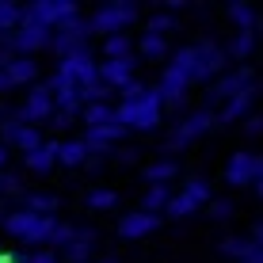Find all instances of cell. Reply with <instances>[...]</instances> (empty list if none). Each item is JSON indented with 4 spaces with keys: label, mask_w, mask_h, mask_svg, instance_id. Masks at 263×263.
<instances>
[{
    "label": "cell",
    "mask_w": 263,
    "mask_h": 263,
    "mask_svg": "<svg viewBox=\"0 0 263 263\" xmlns=\"http://www.w3.org/2000/svg\"><path fill=\"white\" fill-rule=\"evenodd\" d=\"M160 115H164V103H160L157 88H145L138 99H122V103L115 107V122H119L122 130H157Z\"/></svg>",
    "instance_id": "cell-1"
},
{
    "label": "cell",
    "mask_w": 263,
    "mask_h": 263,
    "mask_svg": "<svg viewBox=\"0 0 263 263\" xmlns=\"http://www.w3.org/2000/svg\"><path fill=\"white\" fill-rule=\"evenodd\" d=\"M8 237L23 240V244H50L53 229H58V217H42V214H31V210H12L8 217H0Z\"/></svg>",
    "instance_id": "cell-2"
},
{
    "label": "cell",
    "mask_w": 263,
    "mask_h": 263,
    "mask_svg": "<svg viewBox=\"0 0 263 263\" xmlns=\"http://www.w3.org/2000/svg\"><path fill=\"white\" fill-rule=\"evenodd\" d=\"M20 12H23L20 23H39V27H46V31H58L61 23H69V20L80 15L72 0H34V4L20 8Z\"/></svg>",
    "instance_id": "cell-3"
},
{
    "label": "cell",
    "mask_w": 263,
    "mask_h": 263,
    "mask_svg": "<svg viewBox=\"0 0 263 263\" xmlns=\"http://www.w3.org/2000/svg\"><path fill=\"white\" fill-rule=\"evenodd\" d=\"M134 20H138V4H134V0H111V4H103V8L92 15V20H88V31H99V34H122Z\"/></svg>",
    "instance_id": "cell-4"
},
{
    "label": "cell",
    "mask_w": 263,
    "mask_h": 263,
    "mask_svg": "<svg viewBox=\"0 0 263 263\" xmlns=\"http://www.w3.org/2000/svg\"><path fill=\"white\" fill-rule=\"evenodd\" d=\"M53 77H61L65 84L72 88H88V84H99V69H96V58L92 50H77V53H65V58L58 61V72Z\"/></svg>",
    "instance_id": "cell-5"
},
{
    "label": "cell",
    "mask_w": 263,
    "mask_h": 263,
    "mask_svg": "<svg viewBox=\"0 0 263 263\" xmlns=\"http://www.w3.org/2000/svg\"><path fill=\"white\" fill-rule=\"evenodd\" d=\"M210 198H214V195H210V183L195 176V179H191V183H187L179 195H172V198H168L164 214H168V217H187V214H195L198 206H206Z\"/></svg>",
    "instance_id": "cell-6"
},
{
    "label": "cell",
    "mask_w": 263,
    "mask_h": 263,
    "mask_svg": "<svg viewBox=\"0 0 263 263\" xmlns=\"http://www.w3.org/2000/svg\"><path fill=\"white\" fill-rule=\"evenodd\" d=\"M50 34L53 31H46V27H39V23H20L8 34V50H12L15 58H34L39 50L50 46Z\"/></svg>",
    "instance_id": "cell-7"
},
{
    "label": "cell",
    "mask_w": 263,
    "mask_h": 263,
    "mask_svg": "<svg viewBox=\"0 0 263 263\" xmlns=\"http://www.w3.org/2000/svg\"><path fill=\"white\" fill-rule=\"evenodd\" d=\"M259 176H263V157H256V153H233L225 164V183L233 187H248Z\"/></svg>",
    "instance_id": "cell-8"
},
{
    "label": "cell",
    "mask_w": 263,
    "mask_h": 263,
    "mask_svg": "<svg viewBox=\"0 0 263 263\" xmlns=\"http://www.w3.org/2000/svg\"><path fill=\"white\" fill-rule=\"evenodd\" d=\"M88 34H92V31H88V20H80V15H77V20L61 23L58 31L50 34V46L58 50L61 58H65V53H77V50L88 46Z\"/></svg>",
    "instance_id": "cell-9"
},
{
    "label": "cell",
    "mask_w": 263,
    "mask_h": 263,
    "mask_svg": "<svg viewBox=\"0 0 263 263\" xmlns=\"http://www.w3.org/2000/svg\"><path fill=\"white\" fill-rule=\"evenodd\" d=\"M214 122H217V119H214V111H210V107H206V111H195L191 119H183V122L176 126V130L168 134V149H183V145L198 141V138H202V134L210 130Z\"/></svg>",
    "instance_id": "cell-10"
},
{
    "label": "cell",
    "mask_w": 263,
    "mask_h": 263,
    "mask_svg": "<svg viewBox=\"0 0 263 263\" xmlns=\"http://www.w3.org/2000/svg\"><path fill=\"white\" fill-rule=\"evenodd\" d=\"M244 88H252V72H248V69H233V72H221V77L214 80V88L206 92V103H214V107L221 103V107H225L233 96H240Z\"/></svg>",
    "instance_id": "cell-11"
},
{
    "label": "cell",
    "mask_w": 263,
    "mask_h": 263,
    "mask_svg": "<svg viewBox=\"0 0 263 263\" xmlns=\"http://www.w3.org/2000/svg\"><path fill=\"white\" fill-rule=\"evenodd\" d=\"M225 50L217 42H198L195 46V80H210V77H221L225 69Z\"/></svg>",
    "instance_id": "cell-12"
},
{
    "label": "cell",
    "mask_w": 263,
    "mask_h": 263,
    "mask_svg": "<svg viewBox=\"0 0 263 263\" xmlns=\"http://www.w3.org/2000/svg\"><path fill=\"white\" fill-rule=\"evenodd\" d=\"M96 69H99V84H103L107 92H111V88H115V92H122V88L134 80L138 61H134V58H119V61H99Z\"/></svg>",
    "instance_id": "cell-13"
},
{
    "label": "cell",
    "mask_w": 263,
    "mask_h": 263,
    "mask_svg": "<svg viewBox=\"0 0 263 263\" xmlns=\"http://www.w3.org/2000/svg\"><path fill=\"white\" fill-rule=\"evenodd\" d=\"M157 225H160V214L134 210V214H126L122 221H119V237H126V240H141V237H149V233H157Z\"/></svg>",
    "instance_id": "cell-14"
},
{
    "label": "cell",
    "mask_w": 263,
    "mask_h": 263,
    "mask_svg": "<svg viewBox=\"0 0 263 263\" xmlns=\"http://www.w3.org/2000/svg\"><path fill=\"white\" fill-rule=\"evenodd\" d=\"M157 96H160L164 107H183L187 103V80L176 77L172 69H164V77H160V84H157Z\"/></svg>",
    "instance_id": "cell-15"
},
{
    "label": "cell",
    "mask_w": 263,
    "mask_h": 263,
    "mask_svg": "<svg viewBox=\"0 0 263 263\" xmlns=\"http://www.w3.org/2000/svg\"><path fill=\"white\" fill-rule=\"evenodd\" d=\"M252 103H256V84H252V88H244L240 96H233L229 103H225L221 111L214 115V119H217V122H237V119H244V115L252 111Z\"/></svg>",
    "instance_id": "cell-16"
},
{
    "label": "cell",
    "mask_w": 263,
    "mask_h": 263,
    "mask_svg": "<svg viewBox=\"0 0 263 263\" xmlns=\"http://www.w3.org/2000/svg\"><path fill=\"white\" fill-rule=\"evenodd\" d=\"M92 248H96V233H92V229H77V233H72V240H69L61 252H65L69 263H88Z\"/></svg>",
    "instance_id": "cell-17"
},
{
    "label": "cell",
    "mask_w": 263,
    "mask_h": 263,
    "mask_svg": "<svg viewBox=\"0 0 263 263\" xmlns=\"http://www.w3.org/2000/svg\"><path fill=\"white\" fill-rule=\"evenodd\" d=\"M27 172H34V176H46V172L58 164V141H42L34 153H27Z\"/></svg>",
    "instance_id": "cell-18"
},
{
    "label": "cell",
    "mask_w": 263,
    "mask_h": 263,
    "mask_svg": "<svg viewBox=\"0 0 263 263\" xmlns=\"http://www.w3.org/2000/svg\"><path fill=\"white\" fill-rule=\"evenodd\" d=\"M58 206H61L58 195H46V191H23V206H20V210H31V214H42V217H58Z\"/></svg>",
    "instance_id": "cell-19"
},
{
    "label": "cell",
    "mask_w": 263,
    "mask_h": 263,
    "mask_svg": "<svg viewBox=\"0 0 263 263\" xmlns=\"http://www.w3.org/2000/svg\"><path fill=\"white\" fill-rule=\"evenodd\" d=\"M92 149L84 145V138H72V141H58V164L65 168H77V164H88Z\"/></svg>",
    "instance_id": "cell-20"
},
{
    "label": "cell",
    "mask_w": 263,
    "mask_h": 263,
    "mask_svg": "<svg viewBox=\"0 0 263 263\" xmlns=\"http://www.w3.org/2000/svg\"><path fill=\"white\" fill-rule=\"evenodd\" d=\"M4 77L12 80V88L31 84V80L39 77V61H34V58H12V61L4 65Z\"/></svg>",
    "instance_id": "cell-21"
},
{
    "label": "cell",
    "mask_w": 263,
    "mask_h": 263,
    "mask_svg": "<svg viewBox=\"0 0 263 263\" xmlns=\"http://www.w3.org/2000/svg\"><path fill=\"white\" fill-rule=\"evenodd\" d=\"M119 58H134L130 34H107L103 39V61H119Z\"/></svg>",
    "instance_id": "cell-22"
},
{
    "label": "cell",
    "mask_w": 263,
    "mask_h": 263,
    "mask_svg": "<svg viewBox=\"0 0 263 263\" xmlns=\"http://www.w3.org/2000/svg\"><path fill=\"white\" fill-rule=\"evenodd\" d=\"M252 50H256V31H237L229 39V46H225V58L240 61V58H248Z\"/></svg>",
    "instance_id": "cell-23"
},
{
    "label": "cell",
    "mask_w": 263,
    "mask_h": 263,
    "mask_svg": "<svg viewBox=\"0 0 263 263\" xmlns=\"http://www.w3.org/2000/svg\"><path fill=\"white\" fill-rule=\"evenodd\" d=\"M80 119L88 122V130H96V126L115 122V107H111V103H88L84 111H80Z\"/></svg>",
    "instance_id": "cell-24"
},
{
    "label": "cell",
    "mask_w": 263,
    "mask_h": 263,
    "mask_svg": "<svg viewBox=\"0 0 263 263\" xmlns=\"http://www.w3.org/2000/svg\"><path fill=\"white\" fill-rule=\"evenodd\" d=\"M168 198H172V191H168L164 183H157V187H149V191H145V198H141V210H145V214H164Z\"/></svg>",
    "instance_id": "cell-25"
},
{
    "label": "cell",
    "mask_w": 263,
    "mask_h": 263,
    "mask_svg": "<svg viewBox=\"0 0 263 263\" xmlns=\"http://www.w3.org/2000/svg\"><path fill=\"white\" fill-rule=\"evenodd\" d=\"M176 160H157V164H149V168H145V179H149V187H157V183H164L168 187V179L172 176H176Z\"/></svg>",
    "instance_id": "cell-26"
},
{
    "label": "cell",
    "mask_w": 263,
    "mask_h": 263,
    "mask_svg": "<svg viewBox=\"0 0 263 263\" xmlns=\"http://www.w3.org/2000/svg\"><path fill=\"white\" fill-rule=\"evenodd\" d=\"M88 206H92V210H115V206H119V191L96 187V191H88Z\"/></svg>",
    "instance_id": "cell-27"
},
{
    "label": "cell",
    "mask_w": 263,
    "mask_h": 263,
    "mask_svg": "<svg viewBox=\"0 0 263 263\" xmlns=\"http://www.w3.org/2000/svg\"><path fill=\"white\" fill-rule=\"evenodd\" d=\"M229 20L237 23V31H256V23H259L248 4H229Z\"/></svg>",
    "instance_id": "cell-28"
},
{
    "label": "cell",
    "mask_w": 263,
    "mask_h": 263,
    "mask_svg": "<svg viewBox=\"0 0 263 263\" xmlns=\"http://www.w3.org/2000/svg\"><path fill=\"white\" fill-rule=\"evenodd\" d=\"M252 248H256V244H252L248 237H225L221 240V256H229V259H244Z\"/></svg>",
    "instance_id": "cell-29"
},
{
    "label": "cell",
    "mask_w": 263,
    "mask_h": 263,
    "mask_svg": "<svg viewBox=\"0 0 263 263\" xmlns=\"http://www.w3.org/2000/svg\"><path fill=\"white\" fill-rule=\"evenodd\" d=\"M141 53L145 58H168V39H160V34H141Z\"/></svg>",
    "instance_id": "cell-30"
},
{
    "label": "cell",
    "mask_w": 263,
    "mask_h": 263,
    "mask_svg": "<svg viewBox=\"0 0 263 263\" xmlns=\"http://www.w3.org/2000/svg\"><path fill=\"white\" fill-rule=\"evenodd\" d=\"M168 31H176V15H168V12L149 15V27H145V34H160V39H164Z\"/></svg>",
    "instance_id": "cell-31"
},
{
    "label": "cell",
    "mask_w": 263,
    "mask_h": 263,
    "mask_svg": "<svg viewBox=\"0 0 263 263\" xmlns=\"http://www.w3.org/2000/svg\"><path fill=\"white\" fill-rule=\"evenodd\" d=\"M23 20V12L15 4H8V0H0V31H15Z\"/></svg>",
    "instance_id": "cell-32"
},
{
    "label": "cell",
    "mask_w": 263,
    "mask_h": 263,
    "mask_svg": "<svg viewBox=\"0 0 263 263\" xmlns=\"http://www.w3.org/2000/svg\"><path fill=\"white\" fill-rule=\"evenodd\" d=\"M210 217H214V221L233 217V202H229V198H210Z\"/></svg>",
    "instance_id": "cell-33"
},
{
    "label": "cell",
    "mask_w": 263,
    "mask_h": 263,
    "mask_svg": "<svg viewBox=\"0 0 263 263\" xmlns=\"http://www.w3.org/2000/svg\"><path fill=\"white\" fill-rule=\"evenodd\" d=\"M72 233H77V229H72V225H61V221H58V229H53L50 244H53V248H65V244L72 240Z\"/></svg>",
    "instance_id": "cell-34"
},
{
    "label": "cell",
    "mask_w": 263,
    "mask_h": 263,
    "mask_svg": "<svg viewBox=\"0 0 263 263\" xmlns=\"http://www.w3.org/2000/svg\"><path fill=\"white\" fill-rule=\"evenodd\" d=\"M27 263H58V252H27Z\"/></svg>",
    "instance_id": "cell-35"
},
{
    "label": "cell",
    "mask_w": 263,
    "mask_h": 263,
    "mask_svg": "<svg viewBox=\"0 0 263 263\" xmlns=\"http://www.w3.org/2000/svg\"><path fill=\"white\" fill-rule=\"evenodd\" d=\"M244 134H248V138L263 134V115H252V119H248V126H244Z\"/></svg>",
    "instance_id": "cell-36"
},
{
    "label": "cell",
    "mask_w": 263,
    "mask_h": 263,
    "mask_svg": "<svg viewBox=\"0 0 263 263\" xmlns=\"http://www.w3.org/2000/svg\"><path fill=\"white\" fill-rule=\"evenodd\" d=\"M0 179H4V195H15V191H20V176H4V172H0Z\"/></svg>",
    "instance_id": "cell-37"
},
{
    "label": "cell",
    "mask_w": 263,
    "mask_h": 263,
    "mask_svg": "<svg viewBox=\"0 0 263 263\" xmlns=\"http://www.w3.org/2000/svg\"><path fill=\"white\" fill-rule=\"evenodd\" d=\"M69 122H72V119H69V115H58V111H53L46 126H53V130H65V126H69Z\"/></svg>",
    "instance_id": "cell-38"
},
{
    "label": "cell",
    "mask_w": 263,
    "mask_h": 263,
    "mask_svg": "<svg viewBox=\"0 0 263 263\" xmlns=\"http://www.w3.org/2000/svg\"><path fill=\"white\" fill-rule=\"evenodd\" d=\"M252 244H256V248H263V221H256L252 225V237H248Z\"/></svg>",
    "instance_id": "cell-39"
},
{
    "label": "cell",
    "mask_w": 263,
    "mask_h": 263,
    "mask_svg": "<svg viewBox=\"0 0 263 263\" xmlns=\"http://www.w3.org/2000/svg\"><path fill=\"white\" fill-rule=\"evenodd\" d=\"M119 164H138V149H122L119 153Z\"/></svg>",
    "instance_id": "cell-40"
},
{
    "label": "cell",
    "mask_w": 263,
    "mask_h": 263,
    "mask_svg": "<svg viewBox=\"0 0 263 263\" xmlns=\"http://www.w3.org/2000/svg\"><path fill=\"white\" fill-rule=\"evenodd\" d=\"M240 263H263V248H252V252H248V256H244Z\"/></svg>",
    "instance_id": "cell-41"
},
{
    "label": "cell",
    "mask_w": 263,
    "mask_h": 263,
    "mask_svg": "<svg viewBox=\"0 0 263 263\" xmlns=\"http://www.w3.org/2000/svg\"><path fill=\"white\" fill-rule=\"evenodd\" d=\"M0 92H12V80L4 77V69H0Z\"/></svg>",
    "instance_id": "cell-42"
},
{
    "label": "cell",
    "mask_w": 263,
    "mask_h": 263,
    "mask_svg": "<svg viewBox=\"0 0 263 263\" xmlns=\"http://www.w3.org/2000/svg\"><path fill=\"white\" fill-rule=\"evenodd\" d=\"M4 164H8V145L0 141V168H4Z\"/></svg>",
    "instance_id": "cell-43"
},
{
    "label": "cell",
    "mask_w": 263,
    "mask_h": 263,
    "mask_svg": "<svg viewBox=\"0 0 263 263\" xmlns=\"http://www.w3.org/2000/svg\"><path fill=\"white\" fill-rule=\"evenodd\" d=\"M252 187H256V195L263 198V176H259V179H256V183H252Z\"/></svg>",
    "instance_id": "cell-44"
},
{
    "label": "cell",
    "mask_w": 263,
    "mask_h": 263,
    "mask_svg": "<svg viewBox=\"0 0 263 263\" xmlns=\"http://www.w3.org/2000/svg\"><path fill=\"white\" fill-rule=\"evenodd\" d=\"M0 263H12V252H0Z\"/></svg>",
    "instance_id": "cell-45"
},
{
    "label": "cell",
    "mask_w": 263,
    "mask_h": 263,
    "mask_svg": "<svg viewBox=\"0 0 263 263\" xmlns=\"http://www.w3.org/2000/svg\"><path fill=\"white\" fill-rule=\"evenodd\" d=\"M103 263H119V259H115V256H107V259H103Z\"/></svg>",
    "instance_id": "cell-46"
},
{
    "label": "cell",
    "mask_w": 263,
    "mask_h": 263,
    "mask_svg": "<svg viewBox=\"0 0 263 263\" xmlns=\"http://www.w3.org/2000/svg\"><path fill=\"white\" fill-rule=\"evenodd\" d=\"M0 195H4V179H0Z\"/></svg>",
    "instance_id": "cell-47"
}]
</instances>
